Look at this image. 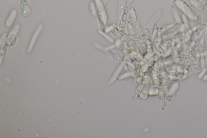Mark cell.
Returning <instances> with one entry per match:
<instances>
[{
  "label": "cell",
  "mask_w": 207,
  "mask_h": 138,
  "mask_svg": "<svg viewBox=\"0 0 207 138\" xmlns=\"http://www.w3.org/2000/svg\"><path fill=\"white\" fill-rule=\"evenodd\" d=\"M199 50L201 54H207V47H202Z\"/></svg>",
  "instance_id": "24"
},
{
  "label": "cell",
  "mask_w": 207,
  "mask_h": 138,
  "mask_svg": "<svg viewBox=\"0 0 207 138\" xmlns=\"http://www.w3.org/2000/svg\"><path fill=\"white\" fill-rule=\"evenodd\" d=\"M201 64L200 66L201 69H203L205 66V60L204 57L203 56H202L201 57Z\"/></svg>",
  "instance_id": "23"
},
{
  "label": "cell",
  "mask_w": 207,
  "mask_h": 138,
  "mask_svg": "<svg viewBox=\"0 0 207 138\" xmlns=\"http://www.w3.org/2000/svg\"><path fill=\"white\" fill-rule=\"evenodd\" d=\"M171 9L172 14L173 15V17H174L175 22L176 23H178V22L182 21L181 16H180L177 9L174 6L172 5L171 7Z\"/></svg>",
  "instance_id": "13"
},
{
  "label": "cell",
  "mask_w": 207,
  "mask_h": 138,
  "mask_svg": "<svg viewBox=\"0 0 207 138\" xmlns=\"http://www.w3.org/2000/svg\"><path fill=\"white\" fill-rule=\"evenodd\" d=\"M204 32L205 41L206 44L207 45V26Z\"/></svg>",
  "instance_id": "25"
},
{
  "label": "cell",
  "mask_w": 207,
  "mask_h": 138,
  "mask_svg": "<svg viewBox=\"0 0 207 138\" xmlns=\"http://www.w3.org/2000/svg\"><path fill=\"white\" fill-rule=\"evenodd\" d=\"M43 26H44V25H43V23L40 24L37 30L35 31V33H34L29 45V49H28L29 53L30 52V51L32 50V49L33 48V46H34L35 44V42L38 38V36L40 34L41 32L43 30Z\"/></svg>",
  "instance_id": "4"
},
{
  "label": "cell",
  "mask_w": 207,
  "mask_h": 138,
  "mask_svg": "<svg viewBox=\"0 0 207 138\" xmlns=\"http://www.w3.org/2000/svg\"><path fill=\"white\" fill-rule=\"evenodd\" d=\"M174 3L178 9L184 13L183 3L184 2L182 0H174Z\"/></svg>",
  "instance_id": "21"
},
{
  "label": "cell",
  "mask_w": 207,
  "mask_h": 138,
  "mask_svg": "<svg viewBox=\"0 0 207 138\" xmlns=\"http://www.w3.org/2000/svg\"><path fill=\"white\" fill-rule=\"evenodd\" d=\"M206 26H207L205 24H202V26L198 30H195V34H196V36L197 38H199L203 35V33L205 31Z\"/></svg>",
  "instance_id": "17"
},
{
  "label": "cell",
  "mask_w": 207,
  "mask_h": 138,
  "mask_svg": "<svg viewBox=\"0 0 207 138\" xmlns=\"http://www.w3.org/2000/svg\"><path fill=\"white\" fill-rule=\"evenodd\" d=\"M184 14L186 16L190 23V26L193 30H196L195 28V20L193 13L190 7L186 2L183 3Z\"/></svg>",
  "instance_id": "1"
},
{
  "label": "cell",
  "mask_w": 207,
  "mask_h": 138,
  "mask_svg": "<svg viewBox=\"0 0 207 138\" xmlns=\"http://www.w3.org/2000/svg\"><path fill=\"white\" fill-rule=\"evenodd\" d=\"M129 13L130 18L133 23H136L137 18L135 9L133 8H131L129 10Z\"/></svg>",
  "instance_id": "16"
},
{
  "label": "cell",
  "mask_w": 207,
  "mask_h": 138,
  "mask_svg": "<svg viewBox=\"0 0 207 138\" xmlns=\"http://www.w3.org/2000/svg\"><path fill=\"white\" fill-rule=\"evenodd\" d=\"M8 37L7 35L4 36L2 38L1 45V54L2 55L5 54L8 48Z\"/></svg>",
  "instance_id": "10"
},
{
  "label": "cell",
  "mask_w": 207,
  "mask_h": 138,
  "mask_svg": "<svg viewBox=\"0 0 207 138\" xmlns=\"http://www.w3.org/2000/svg\"><path fill=\"white\" fill-rule=\"evenodd\" d=\"M29 0H20V8L23 16L25 17L29 16L31 13V9L29 4Z\"/></svg>",
  "instance_id": "6"
},
{
  "label": "cell",
  "mask_w": 207,
  "mask_h": 138,
  "mask_svg": "<svg viewBox=\"0 0 207 138\" xmlns=\"http://www.w3.org/2000/svg\"><path fill=\"white\" fill-rule=\"evenodd\" d=\"M133 0H126V5L123 11L122 15L120 20L119 28L120 29H124L126 25V20H127V14L130 7L132 3Z\"/></svg>",
  "instance_id": "3"
},
{
  "label": "cell",
  "mask_w": 207,
  "mask_h": 138,
  "mask_svg": "<svg viewBox=\"0 0 207 138\" xmlns=\"http://www.w3.org/2000/svg\"><path fill=\"white\" fill-rule=\"evenodd\" d=\"M182 17L184 23V26L185 29L186 30L187 34L192 37L193 35V30L192 29L191 26H190L189 21L188 20L186 16L184 14H182Z\"/></svg>",
  "instance_id": "9"
},
{
  "label": "cell",
  "mask_w": 207,
  "mask_h": 138,
  "mask_svg": "<svg viewBox=\"0 0 207 138\" xmlns=\"http://www.w3.org/2000/svg\"><path fill=\"white\" fill-rule=\"evenodd\" d=\"M203 80L205 81H207V75H206L203 78Z\"/></svg>",
  "instance_id": "27"
},
{
  "label": "cell",
  "mask_w": 207,
  "mask_h": 138,
  "mask_svg": "<svg viewBox=\"0 0 207 138\" xmlns=\"http://www.w3.org/2000/svg\"><path fill=\"white\" fill-rule=\"evenodd\" d=\"M13 1H14V0H13Z\"/></svg>",
  "instance_id": "28"
},
{
  "label": "cell",
  "mask_w": 207,
  "mask_h": 138,
  "mask_svg": "<svg viewBox=\"0 0 207 138\" xmlns=\"http://www.w3.org/2000/svg\"><path fill=\"white\" fill-rule=\"evenodd\" d=\"M204 8L206 11L207 12V0H205V2Z\"/></svg>",
  "instance_id": "26"
},
{
  "label": "cell",
  "mask_w": 207,
  "mask_h": 138,
  "mask_svg": "<svg viewBox=\"0 0 207 138\" xmlns=\"http://www.w3.org/2000/svg\"><path fill=\"white\" fill-rule=\"evenodd\" d=\"M202 15L200 14H199L197 15V17H196V20H195V28H196V30H198V29L201 27V26H202Z\"/></svg>",
  "instance_id": "19"
},
{
  "label": "cell",
  "mask_w": 207,
  "mask_h": 138,
  "mask_svg": "<svg viewBox=\"0 0 207 138\" xmlns=\"http://www.w3.org/2000/svg\"><path fill=\"white\" fill-rule=\"evenodd\" d=\"M17 14L18 13L16 9H14L11 11L6 22V26L7 27L10 28L12 26L17 17Z\"/></svg>",
  "instance_id": "8"
},
{
  "label": "cell",
  "mask_w": 207,
  "mask_h": 138,
  "mask_svg": "<svg viewBox=\"0 0 207 138\" xmlns=\"http://www.w3.org/2000/svg\"><path fill=\"white\" fill-rule=\"evenodd\" d=\"M94 46L97 49H99L100 51L105 53L106 54L113 57L114 59L118 60H121L122 59L123 55L122 54L118 53L117 52H114V51L110 50L109 49H108L106 47L100 44V43L96 42V43H95Z\"/></svg>",
  "instance_id": "2"
},
{
  "label": "cell",
  "mask_w": 207,
  "mask_h": 138,
  "mask_svg": "<svg viewBox=\"0 0 207 138\" xmlns=\"http://www.w3.org/2000/svg\"><path fill=\"white\" fill-rule=\"evenodd\" d=\"M126 0H119L117 12V17L118 19H121L123 11L126 5Z\"/></svg>",
  "instance_id": "12"
},
{
  "label": "cell",
  "mask_w": 207,
  "mask_h": 138,
  "mask_svg": "<svg viewBox=\"0 0 207 138\" xmlns=\"http://www.w3.org/2000/svg\"><path fill=\"white\" fill-rule=\"evenodd\" d=\"M187 34V32L178 31L173 36L172 39L174 40H178L183 38Z\"/></svg>",
  "instance_id": "15"
},
{
  "label": "cell",
  "mask_w": 207,
  "mask_h": 138,
  "mask_svg": "<svg viewBox=\"0 0 207 138\" xmlns=\"http://www.w3.org/2000/svg\"><path fill=\"white\" fill-rule=\"evenodd\" d=\"M20 28V24H16L10 32L9 35V42L10 45H14L16 44L17 34L19 31Z\"/></svg>",
  "instance_id": "5"
},
{
  "label": "cell",
  "mask_w": 207,
  "mask_h": 138,
  "mask_svg": "<svg viewBox=\"0 0 207 138\" xmlns=\"http://www.w3.org/2000/svg\"><path fill=\"white\" fill-rule=\"evenodd\" d=\"M101 0H93V2L90 5V9L92 11H94L97 8Z\"/></svg>",
  "instance_id": "20"
},
{
  "label": "cell",
  "mask_w": 207,
  "mask_h": 138,
  "mask_svg": "<svg viewBox=\"0 0 207 138\" xmlns=\"http://www.w3.org/2000/svg\"><path fill=\"white\" fill-rule=\"evenodd\" d=\"M108 3V0H101L98 7H97V11L99 13H102L105 10L106 6Z\"/></svg>",
  "instance_id": "14"
},
{
  "label": "cell",
  "mask_w": 207,
  "mask_h": 138,
  "mask_svg": "<svg viewBox=\"0 0 207 138\" xmlns=\"http://www.w3.org/2000/svg\"><path fill=\"white\" fill-rule=\"evenodd\" d=\"M98 18L100 30H101V32H102L104 33H105L106 31V24H105V19H104L103 15L102 13H99V14H98Z\"/></svg>",
  "instance_id": "11"
},
{
  "label": "cell",
  "mask_w": 207,
  "mask_h": 138,
  "mask_svg": "<svg viewBox=\"0 0 207 138\" xmlns=\"http://www.w3.org/2000/svg\"><path fill=\"white\" fill-rule=\"evenodd\" d=\"M191 38V37H190V36H189L187 34L186 35L184 36L183 38H181V39H180V43L181 44H184L186 42L188 41H189Z\"/></svg>",
  "instance_id": "22"
},
{
  "label": "cell",
  "mask_w": 207,
  "mask_h": 138,
  "mask_svg": "<svg viewBox=\"0 0 207 138\" xmlns=\"http://www.w3.org/2000/svg\"><path fill=\"white\" fill-rule=\"evenodd\" d=\"M190 2H191V5L193 6L198 10L202 11L204 9L203 5L199 3V1L198 0H191Z\"/></svg>",
  "instance_id": "18"
},
{
  "label": "cell",
  "mask_w": 207,
  "mask_h": 138,
  "mask_svg": "<svg viewBox=\"0 0 207 138\" xmlns=\"http://www.w3.org/2000/svg\"><path fill=\"white\" fill-rule=\"evenodd\" d=\"M184 23L183 20L176 23V24H173V25L169 28L165 32V36L169 35L176 32L178 31L184 26Z\"/></svg>",
  "instance_id": "7"
}]
</instances>
